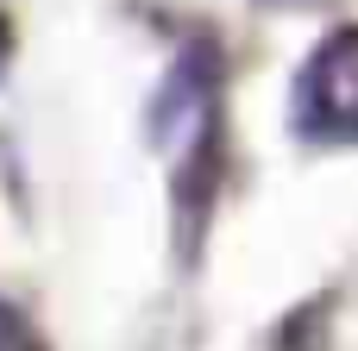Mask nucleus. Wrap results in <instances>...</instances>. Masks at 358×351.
I'll return each instance as SVG.
<instances>
[{"label": "nucleus", "mask_w": 358, "mask_h": 351, "mask_svg": "<svg viewBox=\"0 0 358 351\" xmlns=\"http://www.w3.org/2000/svg\"><path fill=\"white\" fill-rule=\"evenodd\" d=\"M0 351H25V339H19V320L0 308Z\"/></svg>", "instance_id": "7ed1b4c3"}, {"label": "nucleus", "mask_w": 358, "mask_h": 351, "mask_svg": "<svg viewBox=\"0 0 358 351\" xmlns=\"http://www.w3.org/2000/svg\"><path fill=\"white\" fill-rule=\"evenodd\" d=\"M0 63H6V25H0Z\"/></svg>", "instance_id": "20e7f679"}, {"label": "nucleus", "mask_w": 358, "mask_h": 351, "mask_svg": "<svg viewBox=\"0 0 358 351\" xmlns=\"http://www.w3.org/2000/svg\"><path fill=\"white\" fill-rule=\"evenodd\" d=\"M289 119L308 144H358V25L327 31L289 94Z\"/></svg>", "instance_id": "f257e3e1"}, {"label": "nucleus", "mask_w": 358, "mask_h": 351, "mask_svg": "<svg viewBox=\"0 0 358 351\" xmlns=\"http://www.w3.org/2000/svg\"><path fill=\"white\" fill-rule=\"evenodd\" d=\"M164 107H170V163L195 188V176H208L214 163V69L201 50L182 57V69L164 88Z\"/></svg>", "instance_id": "f03ea898"}]
</instances>
